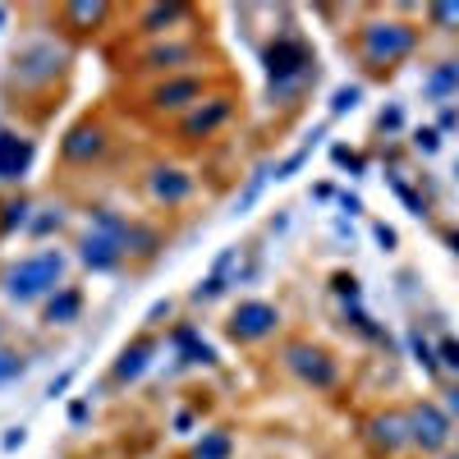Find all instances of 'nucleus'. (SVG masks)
<instances>
[{"mask_svg": "<svg viewBox=\"0 0 459 459\" xmlns=\"http://www.w3.org/2000/svg\"><path fill=\"white\" fill-rule=\"evenodd\" d=\"M65 281V257L56 248H42L23 262H14L5 272V299L10 303H37V299H51Z\"/></svg>", "mask_w": 459, "mask_h": 459, "instance_id": "nucleus-1", "label": "nucleus"}, {"mask_svg": "<svg viewBox=\"0 0 459 459\" xmlns=\"http://www.w3.org/2000/svg\"><path fill=\"white\" fill-rule=\"evenodd\" d=\"M125 235H129V221H120L115 212L97 207L92 212V230L79 244V257H83L88 272H115V266L125 262Z\"/></svg>", "mask_w": 459, "mask_h": 459, "instance_id": "nucleus-2", "label": "nucleus"}, {"mask_svg": "<svg viewBox=\"0 0 459 459\" xmlns=\"http://www.w3.org/2000/svg\"><path fill=\"white\" fill-rule=\"evenodd\" d=\"M262 65H266V79H272V88L290 92L294 83L308 79V69H313V51H308V42H303V37H290V32H285V37H276V42L266 47Z\"/></svg>", "mask_w": 459, "mask_h": 459, "instance_id": "nucleus-3", "label": "nucleus"}, {"mask_svg": "<svg viewBox=\"0 0 459 459\" xmlns=\"http://www.w3.org/2000/svg\"><path fill=\"white\" fill-rule=\"evenodd\" d=\"M359 47H363V60L377 65V69H386L395 60H404L413 47H418V32L409 23H368L359 32Z\"/></svg>", "mask_w": 459, "mask_h": 459, "instance_id": "nucleus-4", "label": "nucleus"}, {"mask_svg": "<svg viewBox=\"0 0 459 459\" xmlns=\"http://www.w3.org/2000/svg\"><path fill=\"white\" fill-rule=\"evenodd\" d=\"M285 368L299 377V381H308V386H335V363H331V354L326 350H317V344H303V340H294V344H285Z\"/></svg>", "mask_w": 459, "mask_h": 459, "instance_id": "nucleus-5", "label": "nucleus"}, {"mask_svg": "<svg viewBox=\"0 0 459 459\" xmlns=\"http://www.w3.org/2000/svg\"><path fill=\"white\" fill-rule=\"evenodd\" d=\"M281 326V308L276 303H266V299H244L235 317H230V335H235L239 344H253V340H266Z\"/></svg>", "mask_w": 459, "mask_h": 459, "instance_id": "nucleus-6", "label": "nucleus"}, {"mask_svg": "<svg viewBox=\"0 0 459 459\" xmlns=\"http://www.w3.org/2000/svg\"><path fill=\"white\" fill-rule=\"evenodd\" d=\"M409 446L446 450V446H450V418H446L437 404H413V409H409Z\"/></svg>", "mask_w": 459, "mask_h": 459, "instance_id": "nucleus-7", "label": "nucleus"}, {"mask_svg": "<svg viewBox=\"0 0 459 459\" xmlns=\"http://www.w3.org/2000/svg\"><path fill=\"white\" fill-rule=\"evenodd\" d=\"M147 194H152V203L179 207V203L194 198V175H184V170H175V166H157V170L147 175Z\"/></svg>", "mask_w": 459, "mask_h": 459, "instance_id": "nucleus-8", "label": "nucleus"}, {"mask_svg": "<svg viewBox=\"0 0 459 459\" xmlns=\"http://www.w3.org/2000/svg\"><path fill=\"white\" fill-rule=\"evenodd\" d=\"M32 157H37L32 138H23V134H10V129H0V184L23 179V175H28V166H32Z\"/></svg>", "mask_w": 459, "mask_h": 459, "instance_id": "nucleus-9", "label": "nucleus"}, {"mask_svg": "<svg viewBox=\"0 0 459 459\" xmlns=\"http://www.w3.org/2000/svg\"><path fill=\"white\" fill-rule=\"evenodd\" d=\"M230 97H212V101H198L194 110L184 115V138H207V134H216L225 120H230Z\"/></svg>", "mask_w": 459, "mask_h": 459, "instance_id": "nucleus-10", "label": "nucleus"}, {"mask_svg": "<svg viewBox=\"0 0 459 459\" xmlns=\"http://www.w3.org/2000/svg\"><path fill=\"white\" fill-rule=\"evenodd\" d=\"M60 152H65V161H92V157H101L106 152V129L101 125H74L69 134H65V143H60Z\"/></svg>", "mask_w": 459, "mask_h": 459, "instance_id": "nucleus-11", "label": "nucleus"}, {"mask_svg": "<svg viewBox=\"0 0 459 459\" xmlns=\"http://www.w3.org/2000/svg\"><path fill=\"white\" fill-rule=\"evenodd\" d=\"M203 97V83L194 79V74H184V79H166L161 88H152V106L157 110H184L194 106Z\"/></svg>", "mask_w": 459, "mask_h": 459, "instance_id": "nucleus-12", "label": "nucleus"}, {"mask_svg": "<svg viewBox=\"0 0 459 459\" xmlns=\"http://www.w3.org/2000/svg\"><path fill=\"white\" fill-rule=\"evenodd\" d=\"M60 60H65V51H56L51 42H42V47H28V51L19 56V79H28V83H42V79H56V69H60Z\"/></svg>", "mask_w": 459, "mask_h": 459, "instance_id": "nucleus-13", "label": "nucleus"}, {"mask_svg": "<svg viewBox=\"0 0 459 459\" xmlns=\"http://www.w3.org/2000/svg\"><path fill=\"white\" fill-rule=\"evenodd\" d=\"M170 344L179 350L184 363H216V350H212V344H207L194 326H175V331H170Z\"/></svg>", "mask_w": 459, "mask_h": 459, "instance_id": "nucleus-14", "label": "nucleus"}, {"mask_svg": "<svg viewBox=\"0 0 459 459\" xmlns=\"http://www.w3.org/2000/svg\"><path fill=\"white\" fill-rule=\"evenodd\" d=\"M79 313H83V294L74 290V285H60V290L47 299V322H51V326H69Z\"/></svg>", "mask_w": 459, "mask_h": 459, "instance_id": "nucleus-15", "label": "nucleus"}, {"mask_svg": "<svg viewBox=\"0 0 459 459\" xmlns=\"http://www.w3.org/2000/svg\"><path fill=\"white\" fill-rule=\"evenodd\" d=\"M147 363H152V340L143 335V340L125 344V354L115 359V381H134V377H143Z\"/></svg>", "mask_w": 459, "mask_h": 459, "instance_id": "nucleus-16", "label": "nucleus"}, {"mask_svg": "<svg viewBox=\"0 0 459 459\" xmlns=\"http://www.w3.org/2000/svg\"><path fill=\"white\" fill-rule=\"evenodd\" d=\"M235 248H225L221 257H216V266H212V276L207 281H198V290H194V299L198 303H212V299H221L225 294V285H230V266H235Z\"/></svg>", "mask_w": 459, "mask_h": 459, "instance_id": "nucleus-17", "label": "nucleus"}, {"mask_svg": "<svg viewBox=\"0 0 459 459\" xmlns=\"http://www.w3.org/2000/svg\"><path fill=\"white\" fill-rule=\"evenodd\" d=\"M372 441L386 446V450L409 446V413H386V418H377V423H372Z\"/></svg>", "mask_w": 459, "mask_h": 459, "instance_id": "nucleus-18", "label": "nucleus"}, {"mask_svg": "<svg viewBox=\"0 0 459 459\" xmlns=\"http://www.w3.org/2000/svg\"><path fill=\"white\" fill-rule=\"evenodd\" d=\"M423 92L432 97V101H446V97H455L459 92V60H446V65H437L428 79H423Z\"/></svg>", "mask_w": 459, "mask_h": 459, "instance_id": "nucleus-19", "label": "nucleus"}, {"mask_svg": "<svg viewBox=\"0 0 459 459\" xmlns=\"http://www.w3.org/2000/svg\"><path fill=\"white\" fill-rule=\"evenodd\" d=\"M230 450H235V441H230L225 428H216V432H203V441L194 446L188 459H230Z\"/></svg>", "mask_w": 459, "mask_h": 459, "instance_id": "nucleus-20", "label": "nucleus"}, {"mask_svg": "<svg viewBox=\"0 0 459 459\" xmlns=\"http://www.w3.org/2000/svg\"><path fill=\"white\" fill-rule=\"evenodd\" d=\"M184 60H194V47H157L143 56V69H179Z\"/></svg>", "mask_w": 459, "mask_h": 459, "instance_id": "nucleus-21", "label": "nucleus"}, {"mask_svg": "<svg viewBox=\"0 0 459 459\" xmlns=\"http://www.w3.org/2000/svg\"><path fill=\"white\" fill-rule=\"evenodd\" d=\"M188 10L179 5V0H170V5H152L147 14H143V32H166L175 19H184Z\"/></svg>", "mask_w": 459, "mask_h": 459, "instance_id": "nucleus-22", "label": "nucleus"}, {"mask_svg": "<svg viewBox=\"0 0 459 459\" xmlns=\"http://www.w3.org/2000/svg\"><path fill=\"white\" fill-rule=\"evenodd\" d=\"M317 138H322V129H313V134H308V143H303L299 152H290V157H285V161L276 166V179H290V175H299V166L313 157V143H317Z\"/></svg>", "mask_w": 459, "mask_h": 459, "instance_id": "nucleus-23", "label": "nucleus"}, {"mask_svg": "<svg viewBox=\"0 0 459 459\" xmlns=\"http://www.w3.org/2000/svg\"><path fill=\"white\" fill-rule=\"evenodd\" d=\"M409 344H413V359H418V368L423 372H437L441 368V359H437V350L423 340V331H409Z\"/></svg>", "mask_w": 459, "mask_h": 459, "instance_id": "nucleus-24", "label": "nucleus"}, {"mask_svg": "<svg viewBox=\"0 0 459 459\" xmlns=\"http://www.w3.org/2000/svg\"><path fill=\"white\" fill-rule=\"evenodd\" d=\"M359 101H363V88H359V83H350V88H335V92H331V115L354 110Z\"/></svg>", "mask_w": 459, "mask_h": 459, "instance_id": "nucleus-25", "label": "nucleus"}, {"mask_svg": "<svg viewBox=\"0 0 459 459\" xmlns=\"http://www.w3.org/2000/svg\"><path fill=\"white\" fill-rule=\"evenodd\" d=\"M0 212H5V216H0V230H19V225H28V203L23 198H14V203H5V207H0Z\"/></svg>", "mask_w": 459, "mask_h": 459, "instance_id": "nucleus-26", "label": "nucleus"}, {"mask_svg": "<svg viewBox=\"0 0 459 459\" xmlns=\"http://www.w3.org/2000/svg\"><path fill=\"white\" fill-rule=\"evenodd\" d=\"M69 19H79V23H101V19H106V5H101V0H79V5H69Z\"/></svg>", "mask_w": 459, "mask_h": 459, "instance_id": "nucleus-27", "label": "nucleus"}, {"mask_svg": "<svg viewBox=\"0 0 459 459\" xmlns=\"http://www.w3.org/2000/svg\"><path fill=\"white\" fill-rule=\"evenodd\" d=\"M391 188H395V198H400V203H404V207H409L413 216H423V212H428V203L418 198V194H413V188H409V184H404L400 175H391Z\"/></svg>", "mask_w": 459, "mask_h": 459, "instance_id": "nucleus-28", "label": "nucleus"}, {"mask_svg": "<svg viewBox=\"0 0 459 459\" xmlns=\"http://www.w3.org/2000/svg\"><path fill=\"white\" fill-rule=\"evenodd\" d=\"M266 175H272V170L262 166V170H257V175L248 179V188H244V194H239V203H235V212H239V216H244V212H248V207L257 203V194H262V184H266Z\"/></svg>", "mask_w": 459, "mask_h": 459, "instance_id": "nucleus-29", "label": "nucleus"}, {"mask_svg": "<svg viewBox=\"0 0 459 459\" xmlns=\"http://www.w3.org/2000/svg\"><path fill=\"white\" fill-rule=\"evenodd\" d=\"M23 354H14V350H0V381H14V377H23Z\"/></svg>", "mask_w": 459, "mask_h": 459, "instance_id": "nucleus-30", "label": "nucleus"}, {"mask_svg": "<svg viewBox=\"0 0 459 459\" xmlns=\"http://www.w3.org/2000/svg\"><path fill=\"white\" fill-rule=\"evenodd\" d=\"M331 161L335 166H344V170H354V175H363L368 166H363V157L359 152H350V147H331Z\"/></svg>", "mask_w": 459, "mask_h": 459, "instance_id": "nucleus-31", "label": "nucleus"}, {"mask_svg": "<svg viewBox=\"0 0 459 459\" xmlns=\"http://www.w3.org/2000/svg\"><path fill=\"white\" fill-rule=\"evenodd\" d=\"M413 147H418V152H428V157H432V152L441 147V134H437V129H418V134H413Z\"/></svg>", "mask_w": 459, "mask_h": 459, "instance_id": "nucleus-32", "label": "nucleus"}, {"mask_svg": "<svg viewBox=\"0 0 459 459\" xmlns=\"http://www.w3.org/2000/svg\"><path fill=\"white\" fill-rule=\"evenodd\" d=\"M441 363H446L450 372H459V340H455V335L441 340Z\"/></svg>", "mask_w": 459, "mask_h": 459, "instance_id": "nucleus-33", "label": "nucleus"}, {"mask_svg": "<svg viewBox=\"0 0 459 459\" xmlns=\"http://www.w3.org/2000/svg\"><path fill=\"white\" fill-rule=\"evenodd\" d=\"M60 221H65V216L51 207L47 216H37V221H32V235H51V230H60Z\"/></svg>", "mask_w": 459, "mask_h": 459, "instance_id": "nucleus-34", "label": "nucleus"}, {"mask_svg": "<svg viewBox=\"0 0 459 459\" xmlns=\"http://www.w3.org/2000/svg\"><path fill=\"white\" fill-rule=\"evenodd\" d=\"M331 285H335V294H340V299H350V303H359V281H354V276H335Z\"/></svg>", "mask_w": 459, "mask_h": 459, "instance_id": "nucleus-35", "label": "nucleus"}, {"mask_svg": "<svg viewBox=\"0 0 459 459\" xmlns=\"http://www.w3.org/2000/svg\"><path fill=\"white\" fill-rule=\"evenodd\" d=\"M69 381H74V372H60V377L51 381V386H47V400H60V395L69 391Z\"/></svg>", "mask_w": 459, "mask_h": 459, "instance_id": "nucleus-36", "label": "nucleus"}, {"mask_svg": "<svg viewBox=\"0 0 459 459\" xmlns=\"http://www.w3.org/2000/svg\"><path fill=\"white\" fill-rule=\"evenodd\" d=\"M432 19L437 23H459V5H432Z\"/></svg>", "mask_w": 459, "mask_h": 459, "instance_id": "nucleus-37", "label": "nucleus"}, {"mask_svg": "<svg viewBox=\"0 0 459 459\" xmlns=\"http://www.w3.org/2000/svg\"><path fill=\"white\" fill-rule=\"evenodd\" d=\"M404 125V115H400V106H391V110H381V129H400Z\"/></svg>", "mask_w": 459, "mask_h": 459, "instance_id": "nucleus-38", "label": "nucleus"}, {"mask_svg": "<svg viewBox=\"0 0 459 459\" xmlns=\"http://www.w3.org/2000/svg\"><path fill=\"white\" fill-rule=\"evenodd\" d=\"M372 235H377V244H381V248H395V230H391V225H377Z\"/></svg>", "mask_w": 459, "mask_h": 459, "instance_id": "nucleus-39", "label": "nucleus"}, {"mask_svg": "<svg viewBox=\"0 0 459 459\" xmlns=\"http://www.w3.org/2000/svg\"><path fill=\"white\" fill-rule=\"evenodd\" d=\"M166 313H170V303H166V299H161V303H152V308H147V322H161Z\"/></svg>", "mask_w": 459, "mask_h": 459, "instance_id": "nucleus-40", "label": "nucleus"}, {"mask_svg": "<svg viewBox=\"0 0 459 459\" xmlns=\"http://www.w3.org/2000/svg\"><path fill=\"white\" fill-rule=\"evenodd\" d=\"M83 418H88V404L74 400V404H69V423H83Z\"/></svg>", "mask_w": 459, "mask_h": 459, "instance_id": "nucleus-41", "label": "nucleus"}, {"mask_svg": "<svg viewBox=\"0 0 459 459\" xmlns=\"http://www.w3.org/2000/svg\"><path fill=\"white\" fill-rule=\"evenodd\" d=\"M340 207H344V212H350V216H354V212H363V203H359L354 194H340Z\"/></svg>", "mask_w": 459, "mask_h": 459, "instance_id": "nucleus-42", "label": "nucleus"}, {"mask_svg": "<svg viewBox=\"0 0 459 459\" xmlns=\"http://www.w3.org/2000/svg\"><path fill=\"white\" fill-rule=\"evenodd\" d=\"M19 446H23V428H14V432L5 437V450H19Z\"/></svg>", "mask_w": 459, "mask_h": 459, "instance_id": "nucleus-43", "label": "nucleus"}, {"mask_svg": "<svg viewBox=\"0 0 459 459\" xmlns=\"http://www.w3.org/2000/svg\"><path fill=\"white\" fill-rule=\"evenodd\" d=\"M446 244H450V248L459 253V230H446Z\"/></svg>", "mask_w": 459, "mask_h": 459, "instance_id": "nucleus-44", "label": "nucleus"}, {"mask_svg": "<svg viewBox=\"0 0 459 459\" xmlns=\"http://www.w3.org/2000/svg\"><path fill=\"white\" fill-rule=\"evenodd\" d=\"M450 413H455V418H459V386H455V391H450Z\"/></svg>", "mask_w": 459, "mask_h": 459, "instance_id": "nucleus-45", "label": "nucleus"}, {"mask_svg": "<svg viewBox=\"0 0 459 459\" xmlns=\"http://www.w3.org/2000/svg\"><path fill=\"white\" fill-rule=\"evenodd\" d=\"M0 23H5V10H0Z\"/></svg>", "mask_w": 459, "mask_h": 459, "instance_id": "nucleus-46", "label": "nucleus"}, {"mask_svg": "<svg viewBox=\"0 0 459 459\" xmlns=\"http://www.w3.org/2000/svg\"><path fill=\"white\" fill-rule=\"evenodd\" d=\"M455 175H459V166H455Z\"/></svg>", "mask_w": 459, "mask_h": 459, "instance_id": "nucleus-47", "label": "nucleus"}, {"mask_svg": "<svg viewBox=\"0 0 459 459\" xmlns=\"http://www.w3.org/2000/svg\"><path fill=\"white\" fill-rule=\"evenodd\" d=\"M455 459H459V455H455Z\"/></svg>", "mask_w": 459, "mask_h": 459, "instance_id": "nucleus-48", "label": "nucleus"}]
</instances>
